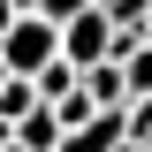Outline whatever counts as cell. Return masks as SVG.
I'll return each instance as SVG.
<instances>
[{
	"label": "cell",
	"instance_id": "6da1fadb",
	"mask_svg": "<svg viewBox=\"0 0 152 152\" xmlns=\"http://www.w3.org/2000/svg\"><path fill=\"white\" fill-rule=\"evenodd\" d=\"M53 53H61V23L38 15V8H31V15H15L8 31H0V61H8V76H38Z\"/></svg>",
	"mask_w": 152,
	"mask_h": 152
},
{
	"label": "cell",
	"instance_id": "7a4b0ae2",
	"mask_svg": "<svg viewBox=\"0 0 152 152\" xmlns=\"http://www.w3.org/2000/svg\"><path fill=\"white\" fill-rule=\"evenodd\" d=\"M61 61H69V69H91V61H114V15H107V0L61 23Z\"/></svg>",
	"mask_w": 152,
	"mask_h": 152
},
{
	"label": "cell",
	"instance_id": "3957f363",
	"mask_svg": "<svg viewBox=\"0 0 152 152\" xmlns=\"http://www.w3.org/2000/svg\"><path fill=\"white\" fill-rule=\"evenodd\" d=\"M15 152H61V114L46 107V99L15 122Z\"/></svg>",
	"mask_w": 152,
	"mask_h": 152
},
{
	"label": "cell",
	"instance_id": "277c9868",
	"mask_svg": "<svg viewBox=\"0 0 152 152\" xmlns=\"http://www.w3.org/2000/svg\"><path fill=\"white\" fill-rule=\"evenodd\" d=\"M76 84L91 91V107H129V84H122V61H91V69H76Z\"/></svg>",
	"mask_w": 152,
	"mask_h": 152
},
{
	"label": "cell",
	"instance_id": "5b68a950",
	"mask_svg": "<svg viewBox=\"0 0 152 152\" xmlns=\"http://www.w3.org/2000/svg\"><path fill=\"white\" fill-rule=\"evenodd\" d=\"M31 107H38V84H31V76H0V122L15 129Z\"/></svg>",
	"mask_w": 152,
	"mask_h": 152
},
{
	"label": "cell",
	"instance_id": "8992f818",
	"mask_svg": "<svg viewBox=\"0 0 152 152\" xmlns=\"http://www.w3.org/2000/svg\"><path fill=\"white\" fill-rule=\"evenodd\" d=\"M122 84H129V99H152V46H145V38L122 53Z\"/></svg>",
	"mask_w": 152,
	"mask_h": 152
},
{
	"label": "cell",
	"instance_id": "52a82bcc",
	"mask_svg": "<svg viewBox=\"0 0 152 152\" xmlns=\"http://www.w3.org/2000/svg\"><path fill=\"white\" fill-rule=\"evenodd\" d=\"M31 84H38V99H61V91H69V84H76V69H69V61L53 53V61H46V69L31 76Z\"/></svg>",
	"mask_w": 152,
	"mask_h": 152
},
{
	"label": "cell",
	"instance_id": "ba28073f",
	"mask_svg": "<svg viewBox=\"0 0 152 152\" xmlns=\"http://www.w3.org/2000/svg\"><path fill=\"white\" fill-rule=\"evenodd\" d=\"M122 129H129L137 145H152V99H129V107H122Z\"/></svg>",
	"mask_w": 152,
	"mask_h": 152
},
{
	"label": "cell",
	"instance_id": "9c48e42d",
	"mask_svg": "<svg viewBox=\"0 0 152 152\" xmlns=\"http://www.w3.org/2000/svg\"><path fill=\"white\" fill-rule=\"evenodd\" d=\"M137 38H145V46H152V8H145V15H137Z\"/></svg>",
	"mask_w": 152,
	"mask_h": 152
},
{
	"label": "cell",
	"instance_id": "30bf717a",
	"mask_svg": "<svg viewBox=\"0 0 152 152\" xmlns=\"http://www.w3.org/2000/svg\"><path fill=\"white\" fill-rule=\"evenodd\" d=\"M114 152H152V145H137V137H122V145H114Z\"/></svg>",
	"mask_w": 152,
	"mask_h": 152
}]
</instances>
